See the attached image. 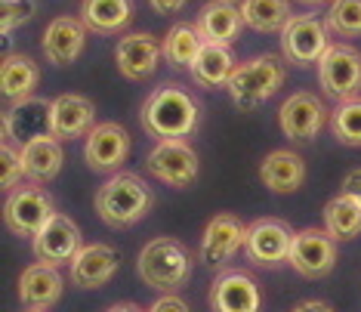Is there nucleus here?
Masks as SVG:
<instances>
[{
  "label": "nucleus",
  "instance_id": "f257e3e1",
  "mask_svg": "<svg viewBox=\"0 0 361 312\" xmlns=\"http://www.w3.org/2000/svg\"><path fill=\"white\" fill-rule=\"evenodd\" d=\"M142 130L158 139H185L198 130L201 121V102L195 100L188 90L176 84L158 87L149 100L142 102L139 112Z\"/></svg>",
  "mask_w": 361,
  "mask_h": 312
},
{
  "label": "nucleus",
  "instance_id": "f03ea898",
  "mask_svg": "<svg viewBox=\"0 0 361 312\" xmlns=\"http://www.w3.org/2000/svg\"><path fill=\"white\" fill-rule=\"evenodd\" d=\"M154 204V192L136 174H118L96 192V213L105 226L130 229L136 226Z\"/></svg>",
  "mask_w": 361,
  "mask_h": 312
},
{
  "label": "nucleus",
  "instance_id": "7ed1b4c3",
  "mask_svg": "<svg viewBox=\"0 0 361 312\" xmlns=\"http://www.w3.org/2000/svg\"><path fill=\"white\" fill-rule=\"evenodd\" d=\"M284 62L278 56H257V59L235 65L226 90L238 112H257L262 102L278 93V87L284 84Z\"/></svg>",
  "mask_w": 361,
  "mask_h": 312
},
{
  "label": "nucleus",
  "instance_id": "20e7f679",
  "mask_svg": "<svg viewBox=\"0 0 361 312\" xmlns=\"http://www.w3.org/2000/svg\"><path fill=\"white\" fill-rule=\"evenodd\" d=\"M136 272L154 291H179L192 278V253L176 238H154L139 253Z\"/></svg>",
  "mask_w": 361,
  "mask_h": 312
},
{
  "label": "nucleus",
  "instance_id": "39448f33",
  "mask_svg": "<svg viewBox=\"0 0 361 312\" xmlns=\"http://www.w3.org/2000/svg\"><path fill=\"white\" fill-rule=\"evenodd\" d=\"M53 213H56L53 198L47 188H40V183L13 188L4 201V223L19 238H28V235L35 238L40 229L47 226V220H50Z\"/></svg>",
  "mask_w": 361,
  "mask_h": 312
},
{
  "label": "nucleus",
  "instance_id": "423d86ee",
  "mask_svg": "<svg viewBox=\"0 0 361 312\" xmlns=\"http://www.w3.org/2000/svg\"><path fill=\"white\" fill-rule=\"evenodd\" d=\"M318 80L331 100H352L361 87V53L349 44L327 47L324 56L318 59Z\"/></svg>",
  "mask_w": 361,
  "mask_h": 312
},
{
  "label": "nucleus",
  "instance_id": "0eeeda50",
  "mask_svg": "<svg viewBox=\"0 0 361 312\" xmlns=\"http://www.w3.org/2000/svg\"><path fill=\"white\" fill-rule=\"evenodd\" d=\"M293 229L284 220L275 217H262L253 220L247 226V241H244V253L253 266H281L290 257V244H293Z\"/></svg>",
  "mask_w": 361,
  "mask_h": 312
},
{
  "label": "nucleus",
  "instance_id": "6e6552de",
  "mask_svg": "<svg viewBox=\"0 0 361 312\" xmlns=\"http://www.w3.org/2000/svg\"><path fill=\"white\" fill-rule=\"evenodd\" d=\"M287 263H290L302 278L331 275L336 266V238L327 232V229H302V232L293 235Z\"/></svg>",
  "mask_w": 361,
  "mask_h": 312
},
{
  "label": "nucleus",
  "instance_id": "1a4fd4ad",
  "mask_svg": "<svg viewBox=\"0 0 361 312\" xmlns=\"http://www.w3.org/2000/svg\"><path fill=\"white\" fill-rule=\"evenodd\" d=\"M149 174L161 183L185 188L198 176V155L185 139H158V145L149 155Z\"/></svg>",
  "mask_w": 361,
  "mask_h": 312
},
{
  "label": "nucleus",
  "instance_id": "9d476101",
  "mask_svg": "<svg viewBox=\"0 0 361 312\" xmlns=\"http://www.w3.org/2000/svg\"><path fill=\"white\" fill-rule=\"evenodd\" d=\"M327 28L315 16H290V22L281 28V53L290 65H312L327 50Z\"/></svg>",
  "mask_w": 361,
  "mask_h": 312
},
{
  "label": "nucleus",
  "instance_id": "9b49d317",
  "mask_svg": "<svg viewBox=\"0 0 361 312\" xmlns=\"http://www.w3.org/2000/svg\"><path fill=\"white\" fill-rule=\"evenodd\" d=\"M247 241V226L235 213H216L201 235V260L210 269H223Z\"/></svg>",
  "mask_w": 361,
  "mask_h": 312
},
{
  "label": "nucleus",
  "instance_id": "f8f14e48",
  "mask_svg": "<svg viewBox=\"0 0 361 312\" xmlns=\"http://www.w3.org/2000/svg\"><path fill=\"white\" fill-rule=\"evenodd\" d=\"M53 133V102L40 96H25L4 112V139H16L19 149L31 139Z\"/></svg>",
  "mask_w": 361,
  "mask_h": 312
},
{
  "label": "nucleus",
  "instance_id": "ddd939ff",
  "mask_svg": "<svg viewBox=\"0 0 361 312\" xmlns=\"http://www.w3.org/2000/svg\"><path fill=\"white\" fill-rule=\"evenodd\" d=\"M278 121H281V133L293 143H309L322 133L324 121H327V109L324 102L318 100L315 93H293L290 100H284L281 112H278Z\"/></svg>",
  "mask_w": 361,
  "mask_h": 312
},
{
  "label": "nucleus",
  "instance_id": "4468645a",
  "mask_svg": "<svg viewBox=\"0 0 361 312\" xmlns=\"http://www.w3.org/2000/svg\"><path fill=\"white\" fill-rule=\"evenodd\" d=\"M127 155H130V133L121 124H114V121L96 124L87 133L84 158H87V167L96 170V174L118 170L127 161Z\"/></svg>",
  "mask_w": 361,
  "mask_h": 312
},
{
  "label": "nucleus",
  "instance_id": "2eb2a0df",
  "mask_svg": "<svg viewBox=\"0 0 361 312\" xmlns=\"http://www.w3.org/2000/svg\"><path fill=\"white\" fill-rule=\"evenodd\" d=\"M80 251V229L71 217L65 213H53L47 220V226L35 235V257L40 263L50 266H65L75 260V253Z\"/></svg>",
  "mask_w": 361,
  "mask_h": 312
},
{
  "label": "nucleus",
  "instance_id": "dca6fc26",
  "mask_svg": "<svg viewBox=\"0 0 361 312\" xmlns=\"http://www.w3.org/2000/svg\"><path fill=\"white\" fill-rule=\"evenodd\" d=\"M259 287L253 275L241 269H226L216 275L210 287V309L213 312H259Z\"/></svg>",
  "mask_w": 361,
  "mask_h": 312
},
{
  "label": "nucleus",
  "instance_id": "f3484780",
  "mask_svg": "<svg viewBox=\"0 0 361 312\" xmlns=\"http://www.w3.org/2000/svg\"><path fill=\"white\" fill-rule=\"evenodd\" d=\"M161 56H164V44H158L152 35H142V31L121 37L118 47H114V62H118V71L127 80L152 78L154 68L161 65Z\"/></svg>",
  "mask_w": 361,
  "mask_h": 312
},
{
  "label": "nucleus",
  "instance_id": "a211bd4d",
  "mask_svg": "<svg viewBox=\"0 0 361 312\" xmlns=\"http://www.w3.org/2000/svg\"><path fill=\"white\" fill-rule=\"evenodd\" d=\"M121 266V253L109 244H87L71 260V282L78 287H102L109 284Z\"/></svg>",
  "mask_w": 361,
  "mask_h": 312
},
{
  "label": "nucleus",
  "instance_id": "6ab92c4d",
  "mask_svg": "<svg viewBox=\"0 0 361 312\" xmlns=\"http://www.w3.org/2000/svg\"><path fill=\"white\" fill-rule=\"evenodd\" d=\"M87 25L80 19H71V16H59L53 19L44 31V56L47 62L53 65H71L84 53L87 44Z\"/></svg>",
  "mask_w": 361,
  "mask_h": 312
},
{
  "label": "nucleus",
  "instance_id": "aec40b11",
  "mask_svg": "<svg viewBox=\"0 0 361 312\" xmlns=\"http://www.w3.org/2000/svg\"><path fill=\"white\" fill-rule=\"evenodd\" d=\"M62 275L59 266L50 263H35L19 275V300L25 303V309H50L62 297Z\"/></svg>",
  "mask_w": 361,
  "mask_h": 312
},
{
  "label": "nucleus",
  "instance_id": "412c9836",
  "mask_svg": "<svg viewBox=\"0 0 361 312\" xmlns=\"http://www.w3.org/2000/svg\"><path fill=\"white\" fill-rule=\"evenodd\" d=\"M195 25L201 28L204 40H210V44H232L241 35V25H247V22H244V10L238 0H210L201 6Z\"/></svg>",
  "mask_w": 361,
  "mask_h": 312
},
{
  "label": "nucleus",
  "instance_id": "4be33fe9",
  "mask_svg": "<svg viewBox=\"0 0 361 312\" xmlns=\"http://www.w3.org/2000/svg\"><path fill=\"white\" fill-rule=\"evenodd\" d=\"M96 105L80 93H65L53 100V136L59 139H78L87 136L96 124Z\"/></svg>",
  "mask_w": 361,
  "mask_h": 312
},
{
  "label": "nucleus",
  "instance_id": "5701e85b",
  "mask_svg": "<svg viewBox=\"0 0 361 312\" xmlns=\"http://www.w3.org/2000/svg\"><path fill=\"white\" fill-rule=\"evenodd\" d=\"M22 167H25V179L31 183H50L62 170V143L59 136L44 133L31 143L22 145Z\"/></svg>",
  "mask_w": 361,
  "mask_h": 312
},
{
  "label": "nucleus",
  "instance_id": "b1692460",
  "mask_svg": "<svg viewBox=\"0 0 361 312\" xmlns=\"http://www.w3.org/2000/svg\"><path fill=\"white\" fill-rule=\"evenodd\" d=\"M259 179L269 192H278V195L297 192L302 179H306V161L297 152L278 149L272 155H266V161L259 164Z\"/></svg>",
  "mask_w": 361,
  "mask_h": 312
},
{
  "label": "nucleus",
  "instance_id": "393cba45",
  "mask_svg": "<svg viewBox=\"0 0 361 312\" xmlns=\"http://www.w3.org/2000/svg\"><path fill=\"white\" fill-rule=\"evenodd\" d=\"M188 71H192V80L198 87H210V90L226 87L235 71V56L228 50V44H210V40H204L201 53L195 56Z\"/></svg>",
  "mask_w": 361,
  "mask_h": 312
},
{
  "label": "nucleus",
  "instance_id": "a878e982",
  "mask_svg": "<svg viewBox=\"0 0 361 312\" xmlns=\"http://www.w3.org/2000/svg\"><path fill=\"white\" fill-rule=\"evenodd\" d=\"M133 16L130 0H84L80 4V22L93 35H118Z\"/></svg>",
  "mask_w": 361,
  "mask_h": 312
},
{
  "label": "nucleus",
  "instance_id": "bb28decb",
  "mask_svg": "<svg viewBox=\"0 0 361 312\" xmlns=\"http://www.w3.org/2000/svg\"><path fill=\"white\" fill-rule=\"evenodd\" d=\"M40 80V65L31 59V56H19L10 53L4 56V65H0V87H4V96L13 102L25 100V96L35 93Z\"/></svg>",
  "mask_w": 361,
  "mask_h": 312
},
{
  "label": "nucleus",
  "instance_id": "cd10ccee",
  "mask_svg": "<svg viewBox=\"0 0 361 312\" xmlns=\"http://www.w3.org/2000/svg\"><path fill=\"white\" fill-rule=\"evenodd\" d=\"M324 229L336 241H349L361 232V201L352 192H340L324 208Z\"/></svg>",
  "mask_w": 361,
  "mask_h": 312
},
{
  "label": "nucleus",
  "instance_id": "c85d7f7f",
  "mask_svg": "<svg viewBox=\"0 0 361 312\" xmlns=\"http://www.w3.org/2000/svg\"><path fill=\"white\" fill-rule=\"evenodd\" d=\"M241 10L244 22L259 35L281 31L290 22V0H244Z\"/></svg>",
  "mask_w": 361,
  "mask_h": 312
},
{
  "label": "nucleus",
  "instance_id": "c756f323",
  "mask_svg": "<svg viewBox=\"0 0 361 312\" xmlns=\"http://www.w3.org/2000/svg\"><path fill=\"white\" fill-rule=\"evenodd\" d=\"M204 47V35L198 25H188V22H179L167 31V40H164V56H167L170 65L176 68H188L195 62V56L201 53Z\"/></svg>",
  "mask_w": 361,
  "mask_h": 312
},
{
  "label": "nucleus",
  "instance_id": "7c9ffc66",
  "mask_svg": "<svg viewBox=\"0 0 361 312\" xmlns=\"http://www.w3.org/2000/svg\"><path fill=\"white\" fill-rule=\"evenodd\" d=\"M331 130L343 145H361V96L336 102L331 112Z\"/></svg>",
  "mask_w": 361,
  "mask_h": 312
},
{
  "label": "nucleus",
  "instance_id": "2f4dec72",
  "mask_svg": "<svg viewBox=\"0 0 361 312\" xmlns=\"http://www.w3.org/2000/svg\"><path fill=\"white\" fill-rule=\"evenodd\" d=\"M327 28L340 37H361V0H334L327 10Z\"/></svg>",
  "mask_w": 361,
  "mask_h": 312
},
{
  "label": "nucleus",
  "instance_id": "473e14b6",
  "mask_svg": "<svg viewBox=\"0 0 361 312\" xmlns=\"http://www.w3.org/2000/svg\"><path fill=\"white\" fill-rule=\"evenodd\" d=\"M35 0H0V31L4 35H13L19 25L35 16Z\"/></svg>",
  "mask_w": 361,
  "mask_h": 312
},
{
  "label": "nucleus",
  "instance_id": "72a5a7b5",
  "mask_svg": "<svg viewBox=\"0 0 361 312\" xmlns=\"http://www.w3.org/2000/svg\"><path fill=\"white\" fill-rule=\"evenodd\" d=\"M0 167H4L0 183H4L6 192H13V188L19 186V179L25 176V167H22V152L13 149L10 139H4V149H0Z\"/></svg>",
  "mask_w": 361,
  "mask_h": 312
},
{
  "label": "nucleus",
  "instance_id": "f704fd0d",
  "mask_svg": "<svg viewBox=\"0 0 361 312\" xmlns=\"http://www.w3.org/2000/svg\"><path fill=\"white\" fill-rule=\"evenodd\" d=\"M149 312H192V309H188V303H185L183 297H176L173 291H167L161 300L152 303Z\"/></svg>",
  "mask_w": 361,
  "mask_h": 312
},
{
  "label": "nucleus",
  "instance_id": "c9c22d12",
  "mask_svg": "<svg viewBox=\"0 0 361 312\" xmlns=\"http://www.w3.org/2000/svg\"><path fill=\"white\" fill-rule=\"evenodd\" d=\"M152 4V10L154 13H161V16H173V13H179L185 6V0H149Z\"/></svg>",
  "mask_w": 361,
  "mask_h": 312
},
{
  "label": "nucleus",
  "instance_id": "e433bc0d",
  "mask_svg": "<svg viewBox=\"0 0 361 312\" xmlns=\"http://www.w3.org/2000/svg\"><path fill=\"white\" fill-rule=\"evenodd\" d=\"M343 192H352L361 201V170H352V174L343 179Z\"/></svg>",
  "mask_w": 361,
  "mask_h": 312
},
{
  "label": "nucleus",
  "instance_id": "4c0bfd02",
  "mask_svg": "<svg viewBox=\"0 0 361 312\" xmlns=\"http://www.w3.org/2000/svg\"><path fill=\"white\" fill-rule=\"evenodd\" d=\"M293 312H334V309L324 300H302L300 306H293Z\"/></svg>",
  "mask_w": 361,
  "mask_h": 312
},
{
  "label": "nucleus",
  "instance_id": "58836bf2",
  "mask_svg": "<svg viewBox=\"0 0 361 312\" xmlns=\"http://www.w3.org/2000/svg\"><path fill=\"white\" fill-rule=\"evenodd\" d=\"M109 312H149V309L136 306V303H114V306H111Z\"/></svg>",
  "mask_w": 361,
  "mask_h": 312
},
{
  "label": "nucleus",
  "instance_id": "ea45409f",
  "mask_svg": "<svg viewBox=\"0 0 361 312\" xmlns=\"http://www.w3.org/2000/svg\"><path fill=\"white\" fill-rule=\"evenodd\" d=\"M297 4H302V6H322V4H327V0H297Z\"/></svg>",
  "mask_w": 361,
  "mask_h": 312
},
{
  "label": "nucleus",
  "instance_id": "a19ab883",
  "mask_svg": "<svg viewBox=\"0 0 361 312\" xmlns=\"http://www.w3.org/2000/svg\"><path fill=\"white\" fill-rule=\"evenodd\" d=\"M25 312H47V309H25Z\"/></svg>",
  "mask_w": 361,
  "mask_h": 312
}]
</instances>
